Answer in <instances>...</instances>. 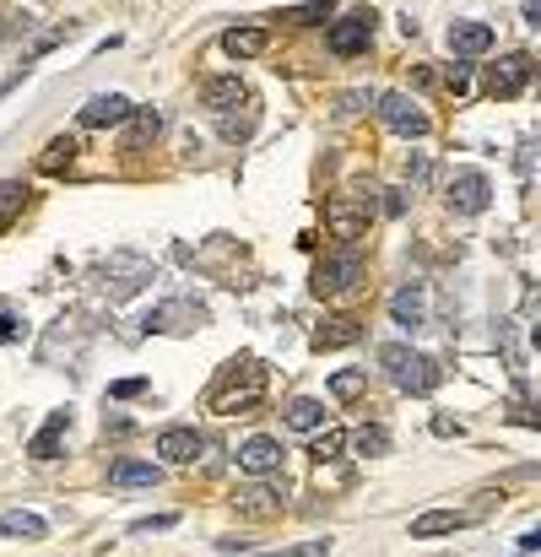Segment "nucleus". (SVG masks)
<instances>
[{
	"instance_id": "1",
	"label": "nucleus",
	"mask_w": 541,
	"mask_h": 557,
	"mask_svg": "<svg viewBox=\"0 0 541 557\" xmlns=\"http://www.w3.org/2000/svg\"><path fill=\"white\" fill-rule=\"evenodd\" d=\"M266 395V368L255 363V357H244V363H228L217 374V384H211V411H249Z\"/></svg>"
},
{
	"instance_id": "2",
	"label": "nucleus",
	"mask_w": 541,
	"mask_h": 557,
	"mask_svg": "<svg viewBox=\"0 0 541 557\" xmlns=\"http://www.w3.org/2000/svg\"><path fill=\"white\" fill-rule=\"evenodd\" d=\"M379 363L390 368V379L401 384L406 395H428L433 384H439V363H433V357H422V352H412V347H401V341L379 347Z\"/></svg>"
},
{
	"instance_id": "3",
	"label": "nucleus",
	"mask_w": 541,
	"mask_h": 557,
	"mask_svg": "<svg viewBox=\"0 0 541 557\" xmlns=\"http://www.w3.org/2000/svg\"><path fill=\"white\" fill-rule=\"evenodd\" d=\"M358 282H363V255H358V249H341V255L314 265V282L309 287L320 298H341V293H352Z\"/></svg>"
},
{
	"instance_id": "4",
	"label": "nucleus",
	"mask_w": 541,
	"mask_h": 557,
	"mask_svg": "<svg viewBox=\"0 0 541 557\" xmlns=\"http://www.w3.org/2000/svg\"><path fill=\"white\" fill-rule=\"evenodd\" d=\"M147 282H152V260H141V255H109L103 260V287H109V298H136Z\"/></svg>"
},
{
	"instance_id": "5",
	"label": "nucleus",
	"mask_w": 541,
	"mask_h": 557,
	"mask_svg": "<svg viewBox=\"0 0 541 557\" xmlns=\"http://www.w3.org/2000/svg\"><path fill=\"white\" fill-rule=\"evenodd\" d=\"M325 44H331V55L352 60V55H368V44H374V17L368 11H352V17L331 22V33H325Z\"/></svg>"
},
{
	"instance_id": "6",
	"label": "nucleus",
	"mask_w": 541,
	"mask_h": 557,
	"mask_svg": "<svg viewBox=\"0 0 541 557\" xmlns=\"http://www.w3.org/2000/svg\"><path fill=\"white\" fill-rule=\"evenodd\" d=\"M531 82H536V60L531 55H504L493 71H487V92H493V98H514V92H525Z\"/></svg>"
},
{
	"instance_id": "7",
	"label": "nucleus",
	"mask_w": 541,
	"mask_h": 557,
	"mask_svg": "<svg viewBox=\"0 0 541 557\" xmlns=\"http://www.w3.org/2000/svg\"><path fill=\"white\" fill-rule=\"evenodd\" d=\"M379 119H385L395 136H406V141H412V136H428V114H422L406 92H385V98H379Z\"/></svg>"
},
{
	"instance_id": "8",
	"label": "nucleus",
	"mask_w": 541,
	"mask_h": 557,
	"mask_svg": "<svg viewBox=\"0 0 541 557\" xmlns=\"http://www.w3.org/2000/svg\"><path fill=\"white\" fill-rule=\"evenodd\" d=\"M487 201H493V184H487L482 168H460L450 179V206L460 217H477V211H487Z\"/></svg>"
},
{
	"instance_id": "9",
	"label": "nucleus",
	"mask_w": 541,
	"mask_h": 557,
	"mask_svg": "<svg viewBox=\"0 0 541 557\" xmlns=\"http://www.w3.org/2000/svg\"><path fill=\"white\" fill-rule=\"evenodd\" d=\"M390 320L401 330H422V325H428V287H422V282H401V293L390 298Z\"/></svg>"
},
{
	"instance_id": "10",
	"label": "nucleus",
	"mask_w": 541,
	"mask_h": 557,
	"mask_svg": "<svg viewBox=\"0 0 541 557\" xmlns=\"http://www.w3.org/2000/svg\"><path fill=\"white\" fill-rule=\"evenodd\" d=\"M136 114V103L120 98V92H98V98L82 103V125L87 130H103V125H125V119Z\"/></svg>"
},
{
	"instance_id": "11",
	"label": "nucleus",
	"mask_w": 541,
	"mask_h": 557,
	"mask_svg": "<svg viewBox=\"0 0 541 557\" xmlns=\"http://www.w3.org/2000/svg\"><path fill=\"white\" fill-rule=\"evenodd\" d=\"M276 466H282V444L271 439V433H255V439L239 444V471L249 476H271Z\"/></svg>"
},
{
	"instance_id": "12",
	"label": "nucleus",
	"mask_w": 541,
	"mask_h": 557,
	"mask_svg": "<svg viewBox=\"0 0 541 557\" xmlns=\"http://www.w3.org/2000/svg\"><path fill=\"white\" fill-rule=\"evenodd\" d=\"M201 320H206L201 303L174 298V303H157V309L147 314V330H190V325H201Z\"/></svg>"
},
{
	"instance_id": "13",
	"label": "nucleus",
	"mask_w": 541,
	"mask_h": 557,
	"mask_svg": "<svg viewBox=\"0 0 541 557\" xmlns=\"http://www.w3.org/2000/svg\"><path fill=\"white\" fill-rule=\"evenodd\" d=\"M450 49L460 60L487 55V49H493V22H455V28H450Z\"/></svg>"
},
{
	"instance_id": "14",
	"label": "nucleus",
	"mask_w": 541,
	"mask_h": 557,
	"mask_svg": "<svg viewBox=\"0 0 541 557\" xmlns=\"http://www.w3.org/2000/svg\"><path fill=\"white\" fill-rule=\"evenodd\" d=\"M244 98H249V92H244L239 76H217V82H206V87H201V103H206L211 114H233Z\"/></svg>"
},
{
	"instance_id": "15",
	"label": "nucleus",
	"mask_w": 541,
	"mask_h": 557,
	"mask_svg": "<svg viewBox=\"0 0 541 557\" xmlns=\"http://www.w3.org/2000/svg\"><path fill=\"white\" fill-rule=\"evenodd\" d=\"M195 449H201V433H195V428H163V433H157V455L174 460V466H190Z\"/></svg>"
},
{
	"instance_id": "16",
	"label": "nucleus",
	"mask_w": 541,
	"mask_h": 557,
	"mask_svg": "<svg viewBox=\"0 0 541 557\" xmlns=\"http://www.w3.org/2000/svg\"><path fill=\"white\" fill-rule=\"evenodd\" d=\"M109 482L114 487H157L163 482V466H152V460H114Z\"/></svg>"
},
{
	"instance_id": "17",
	"label": "nucleus",
	"mask_w": 541,
	"mask_h": 557,
	"mask_svg": "<svg viewBox=\"0 0 541 557\" xmlns=\"http://www.w3.org/2000/svg\"><path fill=\"white\" fill-rule=\"evenodd\" d=\"M358 341H363V325H358V320H347V314H341V320H325L320 330H314V347H320V352L358 347Z\"/></svg>"
},
{
	"instance_id": "18",
	"label": "nucleus",
	"mask_w": 541,
	"mask_h": 557,
	"mask_svg": "<svg viewBox=\"0 0 541 557\" xmlns=\"http://www.w3.org/2000/svg\"><path fill=\"white\" fill-rule=\"evenodd\" d=\"M266 44H271V33H266V28H228V33H222V49H228L233 60H255V55H266Z\"/></svg>"
},
{
	"instance_id": "19",
	"label": "nucleus",
	"mask_w": 541,
	"mask_h": 557,
	"mask_svg": "<svg viewBox=\"0 0 541 557\" xmlns=\"http://www.w3.org/2000/svg\"><path fill=\"white\" fill-rule=\"evenodd\" d=\"M65 428H71V411H49V422L38 428V439L28 444V449H33V460H55V455H60Z\"/></svg>"
},
{
	"instance_id": "20",
	"label": "nucleus",
	"mask_w": 541,
	"mask_h": 557,
	"mask_svg": "<svg viewBox=\"0 0 541 557\" xmlns=\"http://www.w3.org/2000/svg\"><path fill=\"white\" fill-rule=\"evenodd\" d=\"M0 536L44 541V536H49V525H44V514H33V509H6V514H0Z\"/></svg>"
},
{
	"instance_id": "21",
	"label": "nucleus",
	"mask_w": 541,
	"mask_h": 557,
	"mask_svg": "<svg viewBox=\"0 0 541 557\" xmlns=\"http://www.w3.org/2000/svg\"><path fill=\"white\" fill-rule=\"evenodd\" d=\"M466 525V514L455 509H433V514H417L412 520V541H428V536H450V530Z\"/></svg>"
},
{
	"instance_id": "22",
	"label": "nucleus",
	"mask_w": 541,
	"mask_h": 557,
	"mask_svg": "<svg viewBox=\"0 0 541 557\" xmlns=\"http://www.w3.org/2000/svg\"><path fill=\"white\" fill-rule=\"evenodd\" d=\"M282 487H266V482H260V487H244V493H233V503H239V509L244 514H276V509H282Z\"/></svg>"
},
{
	"instance_id": "23",
	"label": "nucleus",
	"mask_w": 541,
	"mask_h": 557,
	"mask_svg": "<svg viewBox=\"0 0 541 557\" xmlns=\"http://www.w3.org/2000/svg\"><path fill=\"white\" fill-rule=\"evenodd\" d=\"M287 428H298V433H320V428H325V406L314 401V395H298V401L287 406Z\"/></svg>"
},
{
	"instance_id": "24",
	"label": "nucleus",
	"mask_w": 541,
	"mask_h": 557,
	"mask_svg": "<svg viewBox=\"0 0 541 557\" xmlns=\"http://www.w3.org/2000/svg\"><path fill=\"white\" fill-rule=\"evenodd\" d=\"M157 130H163V114H157V109H136V114H130V141H125V147H130V152L147 147Z\"/></svg>"
},
{
	"instance_id": "25",
	"label": "nucleus",
	"mask_w": 541,
	"mask_h": 557,
	"mask_svg": "<svg viewBox=\"0 0 541 557\" xmlns=\"http://www.w3.org/2000/svg\"><path fill=\"white\" fill-rule=\"evenodd\" d=\"M341 449H347V433H341V428H325L320 439L309 444V455H314V460H320V466H325V460H341Z\"/></svg>"
},
{
	"instance_id": "26",
	"label": "nucleus",
	"mask_w": 541,
	"mask_h": 557,
	"mask_svg": "<svg viewBox=\"0 0 541 557\" xmlns=\"http://www.w3.org/2000/svg\"><path fill=\"white\" fill-rule=\"evenodd\" d=\"M352 444H358V455H385V449H390V433L379 428V422H368V428H358V439H352Z\"/></svg>"
},
{
	"instance_id": "27",
	"label": "nucleus",
	"mask_w": 541,
	"mask_h": 557,
	"mask_svg": "<svg viewBox=\"0 0 541 557\" xmlns=\"http://www.w3.org/2000/svg\"><path fill=\"white\" fill-rule=\"evenodd\" d=\"M363 384H368L363 368H341V374L331 379V395H341V401H352V395H363Z\"/></svg>"
},
{
	"instance_id": "28",
	"label": "nucleus",
	"mask_w": 541,
	"mask_h": 557,
	"mask_svg": "<svg viewBox=\"0 0 541 557\" xmlns=\"http://www.w3.org/2000/svg\"><path fill=\"white\" fill-rule=\"evenodd\" d=\"M331 0H314V6H298V11H287V22H298V28H314V22H331Z\"/></svg>"
},
{
	"instance_id": "29",
	"label": "nucleus",
	"mask_w": 541,
	"mask_h": 557,
	"mask_svg": "<svg viewBox=\"0 0 541 557\" xmlns=\"http://www.w3.org/2000/svg\"><path fill=\"white\" fill-rule=\"evenodd\" d=\"M71 157H76V141H71V136H60V141H49V152H44V168H49V174H55V168H60V163H71Z\"/></svg>"
},
{
	"instance_id": "30",
	"label": "nucleus",
	"mask_w": 541,
	"mask_h": 557,
	"mask_svg": "<svg viewBox=\"0 0 541 557\" xmlns=\"http://www.w3.org/2000/svg\"><path fill=\"white\" fill-rule=\"evenodd\" d=\"M249 130H255V114H222V136L228 141H249Z\"/></svg>"
},
{
	"instance_id": "31",
	"label": "nucleus",
	"mask_w": 541,
	"mask_h": 557,
	"mask_svg": "<svg viewBox=\"0 0 541 557\" xmlns=\"http://www.w3.org/2000/svg\"><path fill=\"white\" fill-rule=\"evenodd\" d=\"M22 201H28V184H17V179L0 184V217H11V211H17Z\"/></svg>"
},
{
	"instance_id": "32",
	"label": "nucleus",
	"mask_w": 541,
	"mask_h": 557,
	"mask_svg": "<svg viewBox=\"0 0 541 557\" xmlns=\"http://www.w3.org/2000/svg\"><path fill=\"white\" fill-rule=\"evenodd\" d=\"M136 395H147V379H114L109 384V401H136Z\"/></svg>"
},
{
	"instance_id": "33",
	"label": "nucleus",
	"mask_w": 541,
	"mask_h": 557,
	"mask_svg": "<svg viewBox=\"0 0 541 557\" xmlns=\"http://www.w3.org/2000/svg\"><path fill=\"white\" fill-rule=\"evenodd\" d=\"M320 552H331V536H325V541H303V547H282V552H260V557H320Z\"/></svg>"
},
{
	"instance_id": "34",
	"label": "nucleus",
	"mask_w": 541,
	"mask_h": 557,
	"mask_svg": "<svg viewBox=\"0 0 541 557\" xmlns=\"http://www.w3.org/2000/svg\"><path fill=\"white\" fill-rule=\"evenodd\" d=\"M444 87H450L455 98H466L471 92V65H450V71H444Z\"/></svg>"
},
{
	"instance_id": "35",
	"label": "nucleus",
	"mask_w": 541,
	"mask_h": 557,
	"mask_svg": "<svg viewBox=\"0 0 541 557\" xmlns=\"http://www.w3.org/2000/svg\"><path fill=\"white\" fill-rule=\"evenodd\" d=\"M147 530H174V514H152V520H130V536H147Z\"/></svg>"
},
{
	"instance_id": "36",
	"label": "nucleus",
	"mask_w": 541,
	"mask_h": 557,
	"mask_svg": "<svg viewBox=\"0 0 541 557\" xmlns=\"http://www.w3.org/2000/svg\"><path fill=\"white\" fill-rule=\"evenodd\" d=\"M520 168H525V174H531V179L541 174V147H536V141H531V147L520 152Z\"/></svg>"
},
{
	"instance_id": "37",
	"label": "nucleus",
	"mask_w": 541,
	"mask_h": 557,
	"mask_svg": "<svg viewBox=\"0 0 541 557\" xmlns=\"http://www.w3.org/2000/svg\"><path fill=\"white\" fill-rule=\"evenodd\" d=\"M0 341H22V320H17V314H0Z\"/></svg>"
},
{
	"instance_id": "38",
	"label": "nucleus",
	"mask_w": 541,
	"mask_h": 557,
	"mask_svg": "<svg viewBox=\"0 0 541 557\" xmlns=\"http://www.w3.org/2000/svg\"><path fill=\"white\" fill-rule=\"evenodd\" d=\"M433 433H439V439H450V433H460V422L455 417H433Z\"/></svg>"
},
{
	"instance_id": "39",
	"label": "nucleus",
	"mask_w": 541,
	"mask_h": 557,
	"mask_svg": "<svg viewBox=\"0 0 541 557\" xmlns=\"http://www.w3.org/2000/svg\"><path fill=\"white\" fill-rule=\"evenodd\" d=\"M520 547H525V552H541V525L525 530V536H520Z\"/></svg>"
},
{
	"instance_id": "40",
	"label": "nucleus",
	"mask_w": 541,
	"mask_h": 557,
	"mask_svg": "<svg viewBox=\"0 0 541 557\" xmlns=\"http://www.w3.org/2000/svg\"><path fill=\"white\" fill-rule=\"evenodd\" d=\"M390 195V201H385V211H390V217H401V211H406V201H401V190H385Z\"/></svg>"
},
{
	"instance_id": "41",
	"label": "nucleus",
	"mask_w": 541,
	"mask_h": 557,
	"mask_svg": "<svg viewBox=\"0 0 541 557\" xmlns=\"http://www.w3.org/2000/svg\"><path fill=\"white\" fill-rule=\"evenodd\" d=\"M525 22H531V28H541V0H525Z\"/></svg>"
}]
</instances>
